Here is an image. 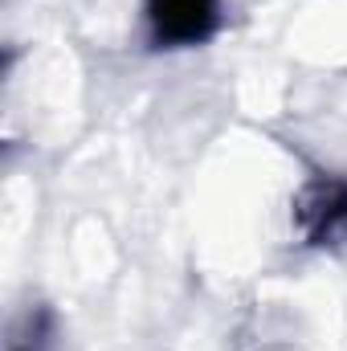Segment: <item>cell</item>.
Returning a JSON list of instances; mask_svg holds the SVG:
<instances>
[{
    "instance_id": "cell-1",
    "label": "cell",
    "mask_w": 347,
    "mask_h": 351,
    "mask_svg": "<svg viewBox=\"0 0 347 351\" xmlns=\"http://www.w3.org/2000/svg\"><path fill=\"white\" fill-rule=\"evenodd\" d=\"M147 37L160 49L204 45L221 25V0H147Z\"/></svg>"
},
{
    "instance_id": "cell-2",
    "label": "cell",
    "mask_w": 347,
    "mask_h": 351,
    "mask_svg": "<svg viewBox=\"0 0 347 351\" xmlns=\"http://www.w3.org/2000/svg\"><path fill=\"white\" fill-rule=\"evenodd\" d=\"M294 217H298V229L307 233V241H315V245L339 237L347 229V180H335V176L311 180L302 188V196L294 200Z\"/></svg>"
}]
</instances>
